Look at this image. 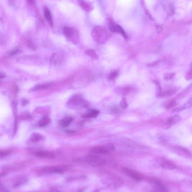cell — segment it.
<instances>
[{
    "mask_svg": "<svg viewBox=\"0 0 192 192\" xmlns=\"http://www.w3.org/2000/svg\"><path fill=\"white\" fill-rule=\"evenodd\" d=\"M99 114V111H97L96 109H93V110H91L88 113H87L84 117L85 118H94V117H96Z\"/></svg>",
    "mask_w": 192,
    "mask_h": 192,
    "instance_id": "ffe728a7",
    "label": "cell"
},
{
    "mask_svg": "<svg viewBox=\"0 0 192 192\" xmlns=\"http://www.w3.org/2000/svg\"><path fill=\"white\" fill-rule=\"evenodd\" d=\"M120 106L121 108H122L124 109H126L127 107V102H126L125 99H123L122 100V101L120 103Z\"/></svg>",
    "mask_w": 192,
    "mask_h": 192,
    "instance_id": "cb8c5ba5",
    "label": "cell"
},
{
    "mask_svg": "<svg viewBox=\"0 0 192 192\" xmlns=\"http://www.w3.org/2000/svg\"><path fill=\"white\" fill-rule=\"evenodd\" d=\"M60 192V191H55V190H54V191H53V192Z\"/></svg>",
    "mask_w": 192,
    "mask_h": 192,
    "instance_id": "f1b7e54d",
    "label": "cell"
},
{
    "mask_svg": "<svg viewBox=\"0 0 192 192\" xmlns=\"http://www.w3.org/2000/svg\"><path fill=\"white\" fill-rule=\"evenodd\" d=\"M64 33L66 37L74 44H77L79 41V35L77 30L73 28L66 27L64 28Z\"/></svg>",
    "mask_w": 192,
    "mask_h": 192,
    "instance_id": "277c9868",
    "label": "cell"
},
{
    "mask_svg": "<svg viewBox=\"0 0 192 192\" xmlns=\"http://www.w3.org/2000/svg\"><path fill=\"white\" fill-rule=\"evenodd\" d=\"M181 119L179 115H175L171 117V118H170L168 120H167V124L169 125H175V124L177 123L178 122H179Z\"/></svg>",
    "mask_w": 192,
    "mask_h": 192,
    "instance_id": "5bb4252c",
    "label": "cell"
},
{
    "mask_svg": "<svg viewBox=\"0 0 192 192\" xmlns=\"http://www.w3.org/2000/svg\"><path fill=\"white\" fill-rule=\"evenodd\" d=\"M63 55H61L59 53H56V54H54L52 55L50 60H51V63H52L54 64H57L60 63L61 61L63 60Z\"/></svg>",
    "mask_w": 192,
    "mask_h": 192,
    "instance_id": "7c38bea8",
    "label": "cell"
},
{
    "mask_svg": "<svg viewBox=\"0 0 192 192\" xmlns=\"http://www.w3.org/2000/svg\"><path fill=\"white\" fill-rule=\"evenodd\" d=\"M86 102L84 99L78 95L72 96L67 102V106L72 107H78L80 106H86Z\"/></svg>",
    "mask_w": 192,
    "mask_h": 192,
    "instance_id": "5b68a950",
    "label": "cell"
},
{
    "mask_svg": "<svg viewBox=\"0 0 192 192\" xmlns=\"http://www.w3.org/2000/svg\"><path fill=\"white\" fill-rule=\"evenodd\" d=\"M68 169L67 166H46L43 168V171L45 173H55L64 172Z\"/></svg>",
    "mask_w": 192,
    "mask_h": 192,
    "instance_id": "8992f818",
    "label": "cell"
},
{
    "mask_svg": "<svg viewBox=\"0 0 192 192\" xmlns=\"http://www.w3.org/2000/svg\"><path fill=\"white\" fill-rule=\"evenodd\" d=\"M78 2L79 3V5H80L81 7L84 10L86 11L87 12H90L93 9V7L91 6V3L88 2L80 1H78Z\"/></svg>",
    "mask_w": 192,
    "mask_h": 192,
    "instance_id": "4fadbf2b",
    "label": "cell"
},
{
    "mask_svg": "<svg viewBox=\"0 0 192 192\" xmlns=\"http://www.w3.org/2000/svg\"><path fill=\"white\" fill-rule=\"evenodd\" d=\"M174 76V74L173 73H168V74H166L164 75V78L165 79H171V78H173V77Z\"/></svg>",
    "mask_w": 192,
    "mask_h": 192,
    "instance_id": "d4e9b609",
    "label": "cell"
},
{
    "mask_svg": "<svg viewBox=\"0 0 192 192\" xmlns=\"http://www.w3.org/2000/svg\"><path fill=\"white\" fill-rule=\"evenodd\" d=\"M122 171L125 175H126L127 176H129L130 177L135 179L136 180L139 181L143 179V176L141 174H140L139 173L135 171L134 170H133L124 167L122 169Z\"/></svg>",
    "mask_w": 192,
    "mask_h": 192,
    "instance_id": "ba28073f",
    "label": "cell"
},
{
    "mask_svg": "<svg viewBox=\"0 0 192 192\" xmlns=\"http://www.w3.org/2000/svg\"><path fill=\"white\" fill-rule=\"evenodd\" d=\"M43 136L39 133H33L30 137V140L33 143H36L42 140Z\"/></svg>",
    "mask_w": 192,
    "mask_h": 192,
    "instance_id": "2e32d148",
    "label": "cell"
},
{
    "mask_svg": "<svg viewBox=\"0 0 192 192\" xmlns=\"http://www.w3.org/2000/svg\"><path fill=\"white\" fill-rule=\"evenodd\" d=\"M109 29L111 31L113 32H115L121 34L125 39H127V34L126 33L125 30L119 25L116 24L113 20H110L109 21Z\"/></svg>",
    "mask_w": 192,
    "mask_h": 192,
    "instance_id": "52a82bcc",
    "label": "cell"
},
{
    "mask_svg": "<svg viewBox=\"0 0 192 192\" xmlns=\"http://www.w3.org/2000/svg\"><path fill=\"white\" fill-rule=\"evenodd\" d=\"M156 29H157V31L158 32H161L162 31V30H163V28H162V26H157V27H156Z\"/></svg>",
    "mask_w": 192,
    "mask_h": 192,
    "instance_id": "4316f807",
    "label": "cell"
},
{
    "mask_svg": "<svg viewBox=\"0 0 192 192\" xmlns=\"http://www.w3.org/2000/svg\"><path fill=\"white\" fill-rule=\"evenodd\" d=\"M50 122H51V119L48 117V116L44 117L39 121V127H44L45 126L48 125L50 123Z\"/></svg>",
    "mask_w": 192,
    "mask_h": 192,
    "instance_id": "9a60e30c",
    "label": "cell"
},
{
    "mask_svg": "<svg viewBox=\"0 0 192 192\" xmlns=\"http://www.w3.org/2000/svg\"><path fill=\"white\" fill-rule=\"evenodd\" d=\"M176 104V103L175 101H172L167 105L166 107H167V109H170V108H172L173 106H174Z\"/></svg>",
    "mask_w": 192,
    "mask_h": 192,
    "instance_id": "484cf974",
    "label": "cell"
},
{
    "mask_svg": "<svg viewBox=\"0 0 192 192\" xmlns=\"http://www.w3.org/2000/svg\"><path fill=\"white\" fill-rule=\"evenodd\" d=\"M115 147L112 144L97 145L91 148L90 152L95 154H107L115 151Z\"/></svg>",
    "mask_w": 192,
    "mask_h": 192,
    "instance_id": "7a4b0ae2",
    "label": "cell"
},
{
    "mask_svg": "<svg viewBox=\"0 0 192 192\" xmlns=\"http://www.w3.org/2000/svg\"><path fill=\"white\" fill-rule=\"evenodd\" d=\"M94 40L99 44H105L109 39V34L106 28L101 26L94 27L91 32Z\"/></svg>",
    "mask_w": 192,
    "mask_h": 192,
    "instance_id": "6da1fadb",
    "label": "cell"
},
{
    "mask_svg": "<svg viewBox=\"0 0 192 192\" xmlns=\"http://www.w3.org/2000/svg\"><path fill=\"white\" fill-rule=\"evenodd\" d=\"M18 51H19V50H18V49H17V50H13V51H12L11 52L10 54L12 55H15V54H17Z\"/></svg>",
    "mask_w": 192,
    "mask_h": 192,
    "instance_id": "83f0119b",
    "label": "cell"
},
{
    "mask_svg": "<svg viewBox=\"0 0 192 192\" xmlns=\"http://www.w3.org/2000/svg\"><path fill=\"white\" fill-rule=\"evenodd\" d=\"M85 160L89 165L93 167L103 166L106 163V159L95 154L87 155L85 157Z\"/></svg>",
    "mask_w": 192,
    "mask_h": 192,
    "instance_id": "3957f363",
    "label": "cell"
},
{
    "mask_svg": "<svg viewBox=\"0 0 192 192\" xmlns=\"http://www.w3.org/2000/svg\"><path fill=\"white\" fill-rule=\"evenodd\" d=\"M85 54L87 55L90 57L91 58H93L94 59H97L99 57L96 52V51L93 49H88L85 51Z\"/></svg>",
    "mask_w": 192,
    "mask_h": 192,
    "instance_id": "ac0fdd59",
    "label": "cell"
},
{
    "mask_svg": "<svg viewBox=\"0 0 192 192\" xmlns=\"http://www.w3.org/2000/svg\"><path fill=\"white\" fill-rule=\"evenodd\" d=\"M161 167L166 170H173L176 168V165L173 162L163 159L161 162Z\"/></svg>",
    "mask_w": 192,
    "mask_h": 192,
    "instance_id": "8fae6325",
    "label": "cell"
},
{
    "mask_svg": "<svg viewBox=\"0 0 192 192\" xmlns=\"http://www.w3.org/2000/svg\"><path fill=\"white\" fill-rule=\"evenodd\" d=\"M44 14L45 19L48 22V24L51 27H53L54 26V23H53V19H52V17L51 13L50 10L48 9L47 7H44Z\"/></svg>",
    "mask_w": 192,
    "mask_h": 192,
    "instance_id": "30bf717a",
    "label": "cell"
},
{
    "mask_svg": "<svg viewBox=\"0 0 192 192\" xmlns=\"http://www.w3.org/2000/svg\"><path fill=\"white\" fill-rule=\"evenodd\" d=\"M185 78L188 80L192 79V63L191 65V68H190L189 70L186 74Z\"/></svg>",
    "mask_w": 192,
    "mask_h": 192,
    "instance_id": "603a6c76",
    "label": "cell"
},
{
    "mask_svg": "<svg viewBox=\"0 0 192 192\" xmlns=\"http://www.w3.org/2000/svg\"><path fill=\"white\" fill-rule=\"evenodd\" d=\"M118 75V71H113L112 73H111L109 74V75L108 76V79L109 80H113L114 79H115L116 77H117V76Z\"/></svg>",
    "mask_w": 192,
    "mask_h": 192,
    "instance_id": "7402d4cb",
    "label": "cell"
},
{
    "mask_svg": "<svg viewBox=\"0 0 192 192\" xmlns=\"http://www.w3.org/2000/svg\"><path fill=\"white\" fill-rule=\"evenodd\" d=\"M73 121V118L70 117H67L64 118L61 121V125L63 127H67Z\"/></svg>",
    "mask_w": 192,
    "mask_h": 192,
    "instance_id": "44dd1931",
    "label": "cell"
},
{
    "mask_svg": "<svg viewBox=\"0 0 192 192\" xmlns=\"http://www.w3.org/2000/svg\"><path fill=\"white\" fill-rule=\"evenodd\" d=\"M192 106V97L186 102L184 104V106H182V107H179V108H177V109H176L175 111H182L183 109H186V108H189L190 107H191Z\"/></svg>",
    "mask_w": 192,
    "mask_h": 192,
    "instance_id": "d6986e66",
    "label": "cell"
},
{
    "mask_svg": "<svg viewBox=\"0 0 192 192\" xmlns=\"http://www.w3.org/2000/svg\"><path fill=\"white\" fill-rule=\"evenodd\" d=\"M51 85V84H39L37 85H36L33 87L31 91H35L37 90H44L47 88L48 87L50 86Z\"/></svg>",
    "mask_w": 192,
    "mask_h": 192,
    "instance_id": "e0dca14e",
    "label": "cell"
},
{
    "mask_svg": "<svg viewBox=\"0 0 192 192\" xmlns=\"http://www.w3.org/2000/svg\"><path fill=\"white\" fill-rule=\"evenodd\" d=\"M35 155L42 158H48L51 159L55 157V155L51 152L46 151H39L36 152Z\"/></svg>",
    "mask_w": 192,
    "mask_h": 192,
    "instance_id": "9c48e42d",
    "label": "cell"
}]
</instances>
